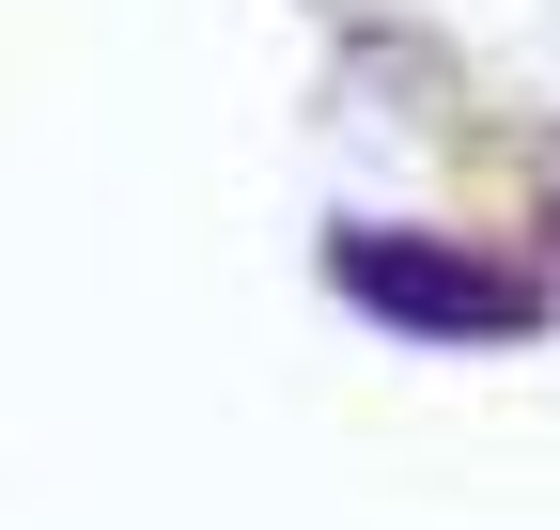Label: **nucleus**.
I'll list each match as a JSON object with an SVG mask.
<instances>
[{
  "instance_id": "obj_1",
  "label": "nucleus",
  "mask_w": 560,
  "mask_h": 530,
  "mask_svg": "<svg viewBox=\"0 0 560 530\" xmlns=\"http://www.w3.org/2000/svg\"><path fill=\"white\" fill-rule=\"evenodd\" d=\"M327 281L359 297L374 327H452V344H514L545 327V281L499 250H452V234H327Z\"/></svg>"
}]
</instances>
